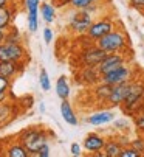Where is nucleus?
I'll return each instance as SVG.
<instances>
[{"label": "nucleus", "instance_id": "14", "mask_svg": "<svg viewBox=\"0 0 144 157\" xmlns=\"http://www.w3.org/2000/svg\"><path fill=\"white\" fill-rule=\"evenodd\" d=\"M27 62H16V61H0V75L8 78V79H14L16 76H19L23 70H25Z\"/></svg>", "mask_w": 144, "mask_h": 157}, {"label": "nucleus", "instance_id": "23", "mask_svg": "<svg viewBox=\"0 0 144 157\" xmlns=\"http://www.w3.org/2000/svg\"><path fill=\"white\" fill-rule=\"evenodd\" d=\"M39 84L42 87L43 92H50L51 90V81H50V76H48V72L45 69H40V73H39Z\"/></svg>", "mask_w": 144, "mask_h": 157}, {"label": "nucleus", "instance_id": "28", "mask_svg": "<svg viewBox=\"0 0 144 157\" xmlns=\"http://www.w3.org/2000/svg\"><path fill=\"white\" fill-rule=\"evenodd\" d=\"M40 2H42V0H23V3H25V10L30 14H39Z\"/></svg>", "mask_w": 144, "mask_h": 157}, {"label": "nucleus", "instance_id": "22", "mask_svg": "<svg viewBox=\"0 0 144 157\" xmlns=\"http://www.w3.org/2000/svg\"><path fill=\"white\" fill-rule=\"evenodd\" d=\"M5 154H6L8 157H30V152L27 151V148L23 146L17 139H16V142H13L9 146H6Z\"/></svg>", "mask_w": 144, "mask_h": 157}, {"label": "nucleus", "instance_id": "18", "mask_svg": "<svg viewBox=\"0 0 144 157\" xmlns=\"http://www.w3.org/2000/svg\"><path fill=\"white\" fill-rule=\"evenodd\" d=\"M61 115H62L64 121L68 123L70 126H76V124L79 123L76 112H75L73 106L70 104L68 100H62V103H61Z\"/></svg>", "mask_w": 144, "mask_h": 157}, {"label": "nucleus", "instance_id": "38", "mask_svg": "<svg viewBox=\"0 0 144 157\" xmlns=\"http://www.w3.org/2000/svg\"><path fill=\"white\" fill-rule=\"evenodd\" d=\"M56 8H65L70 5V0H50Z\"/></svg>", "mask_w": 144, "mask_h": 157}, {"label": "nucleus", "instance_id": "24", "mask_svg": "<svg viewBox=\"0 0 144 157\" xmlns=\"http://www.w3.org/2000/svg\"><path fill=\"white\" fill-rule=\"evenodd\" d=\"M5 40H11V42H22L23 40V36H22V33L16 28V27H9L8 30H6V37H5Z\"/></svg>", "mask_w": 144, "mask_h": 157}, {"label": "nucleus", "instance_id": "42", "mask_svg": "<svg viewBox=\"0 0 144 157\" xmlns=\"http://www.w3.org/2000/svg\"><path fill=\"white\" fill-rule=\"evenodd\" d=\"M39 112H40V114H43V112H45V104L43 103H39Z\"/></svg>", "mask_w": 144, "mask_h": 157}, {"label": "nucleus", "instance_id": "11", "mask_svg": "<svg viewBox=\"0 0 144 157\" xmlns=\"http://www.w3.org/2000/svg\"><path fill=\"white\" fill-rule=\"evenodd\" d=\"M129 87H130V81L119 82V84L112 86V92H110L105 104L109 107H119V106L124 103V100H126V97L129 94Z\"/></svg>", "mask_w": 144, "mask_h": 157}, {"label": "nucleus", "instance_id": "7", "mask_svg": "<svg viewBox=\"0 0 144 157\" xmlns=\"http://www.w3.org/2000/svg\"><path fill=\"white\" fill-rule=\"evenodd\" d=\"M135 67L129 62H126L124 65L118 67V69L109 72V73H104L101 75V81L102 82H107L110 86H115V84H119V82H126V81H132L133 78H136V73H135Z\"/></svg>", "mask_w": 144, "mask_h": 157}, {"label": "nucleus", "instance_id": "43", "mask_svg": "<svg viewBox=\"0 0 144 157\" xmlns=\"http://www.w3.org/2000/svg\"><path fill=\"white\" fill-rule=\"evenodd\" d=\"M13 2H14V3H17V2H19V0H13Z\"/></svg>", "mask_w": 144, "mask_h": 157}, {"label": "nucleus", "instance_id": "16", "mask_svg": "<svg viewBox=\"0 0 144 157\" xmlns=\"http://www.w3.org/2000/svg\"><path fill=\"white\" fill-rule=\"evenodd\" d=\"M16 14H17L16 3L0 8V30H8L13 25V20H14Z\"/></svg>", "mask_w": 144, "mask_h": 157}, {"label": "nucleus", "instance_id": "9", "mask_svg": "<svg viewBox=\"0 0 144 157\" xmlns=\"http://www.w3.org/2000/svg\"><path fill=\"white\" fill-rule=\"evenodd\" d=\"M126 62H129L127 53H107L102 58V61L98 64V70L101 75H104V73H109V72L118 69V67L124 65Z\"/></svg>", "mask_w": 144, "mask_h": 157}, {"label": "nucleus", "instance_id": "35", "mask_svg": "<svg viewBox=\"0 0 144 157\" xmlns=\"http://www.w3.org/2000/svg\"><path fill=\"white\" fill-rule=\"evenodd\" d=\"M70 152H71V155L73 157H81L82 155V145H79V143H71V146H70Z\"/></svg>", "mask_w": 144, "mask_h": 157}, {"label": "nucleus", "instance_id": "4", "mask_svg": "<svg viewBox=\"0 0 144 157\" xmlns=\"http://www.w3.org/2000/svg\"><path fill=\"white\" fill-rule=\"evenodd\" d=\"M93 20H94V16L91 13H88L87 10H75L68 16L67 27L76 36H85V33L90 28Z\"/></svg>", "mask_w": 144, "mask_h": 157}, {"label": "nucleus", "instance_id": "34", "mask_svg": "<svg viewBox=\"0 0 144 157\" xmlns=\"http://www.w3.org/2000/svg\"><path fill=\"white\" fill-rule=\"evenodd\" d=\"M36 155H37V157H50V155H51V146H50V143L43 145V146L36 152Z\"/></svg>", "mask_w": 144, "mask_h": 157}, {"label": "nucleus", "instance_id": "44", "mask_svg": "<svg viewBox=\"0 0 144 157\" xmlns=\"http://www.w3.org/2000/svg\"><path fill=\"white\" fill-rule=\"evenodd\" d=\"M141 14H142V17H144V11H142V13H141Z\"/></svg>", "mask_w": 144, "mask_h": 157}, {"label": "nucleus", "instance_id": "15", "mask_svg": "<svg viewBox=\"0 0 144 157\" xmlns=\"http://www.w3.org/2000/svg\"><path fill=\"white\" fill-rule=\"evenodd\" d=\"M115 120V112L110 109H102V110H96L88 117H85V121L93 126H104L109 124Z\"/></svg>", "mask_w": 144, "mask_h": 157}, {"label": "nucleus", "instance_id": "8", "mask_svg": "<svg viewBox=\"0 0 144 157\" xmlns=\"http://www.w3.org/2000/svg\"><path fill=\"white\" fill-rule=\"evenodd\" d=\"M107 53L104 50H101L94 42H91L90 45H87L85 48H82L78 55V62L79 67H98V64L102 61V58Z\"/></svg>", "mask_w": 144, "mask_h": 157}, {"label": "nucleus", "instance_id": "5", "mask_svg": "<svg viewBox=\"0 0 144 157\" xmlns=\"http://www.w3.org/2000/svg\"><path fill=\"white\" fill-rule=\"evenodd\" d=\"M28 50L22 42L3 40L0 44V61H16V62H28Z\"/></svg>", "mask_w": 144, "mask_h": 157}, {"label": "nucleus", "instance_id": "26", "mask_svg": "<svg viewBox=\"0 0 144 157\" xmlns=\"http://www.w3.org/2000/svg\"><path fill=\"white\" fill-rule=\"evenodd\" d=\"M133 124H135V131L144 136V109L133 117Z\"/></svg>", "mask_w": 144, "mask_h": 157}, {"label": "nucleus", "instance_id": "2", "mask_svg": "<svg viewBox=\"0 0 144 157\" xmlns=\"http://www.w3.org/2000/svg\"><path fill=\"white\" fill-rule=\"evenodd\" d=\"M119 107L129 117H135L138 112L144 109V78L136 76L130 81L129 94Z\"/></svg>", "mask_w": 144, "mask_h": 157}, {"label": "nucleus", "instance_id": "19", "mask_svg": "<svg viewBox=\"0 0 144 157\" xmlns=\"http://www.w3.org/2000/svg\"><path fill=\"white\" fill-rule=\"evenodd\" d=\"M112 92V86L107 84V82H102L99 81L98 84H94L93 86V90H91V95L94 97L96 101H99V103H105L109 95Z\"/></svg>", "mask_w": 144, "mask_h": 157}, {"label": "nucleus", "instance_id": "25", "mask_svg": "<svg viewBox=\"0 0 144 157\" xmlns=\"http://www.w3.org/2000/svg\"><path fill=\"white\" fill-rule=\"evenodd\" d=\"M27 25L30 33H36L39 30V14H30L27 16Z\"/></svg>", "mask_w": 144, "mask_h": 157}, {"label": "nucleus", "instance_id": "32", "mask_svg": "<svg viewBox=\"0 0 144 157\" xmlns=\"http://www.w3.org/2000/svg\"><path fill=\"white\" fill-rule=\"evenodd\" d=\"M23 110L25 109H31L33 106H34V98L31 97V95H25V97H22L20 100H19V103H17Z\"/></svg>", "mask_w": 144, "mask_h": 157}, {"label": "nucleus", "instance_id": "36", "mask_svg": "<svg viewBox=\"0 0 144 157\" xmlns=\"http://www.w3.org/2000/svg\"><path fill=\"white\" fill-rule=\"evenodd\" d=\"M43 40H45L46 45L53 42V30H51L50 27H48V25L43 28Z\"/></svg>", "mask_w": 144, "mask_h": 157}, {"label": "nucleus", "instance_id": "29", "mask_svg": "<svg viewBox=\"0 0 144 157\" xmlns=\"http://www.w3.org/2000/svg\"><path fill=\"white\" fill-rule=\"evenodd\" d=\"M91 5V0H70V8L71 10H87Z\"/></svg>", "mask_w": 144, "mask_h": 157}, {"label": "nucleus", "instance_id": "40", "mask_svg": "<svg viewBox=\"0 0 144 157\" xmlns=\"http://www.w3.org/2000/svg\"><path fill=\"white\" fill-rule=\"evenodd\" d=\"M6 37V30H0V44H2Z\"/></svg>", "mask_w": 144, "mask_h": 157}, {"label": "nucleus", "instance_id": "13", "mask_svg": "<svg viewBox=\"0 0 144 157\" xmlns=\"http://www.w3.org/2000/svg\"><path fill=\"white\" fill-rule=\"evenodd\" d=\"M78 82L82 86H94L101 81V73L98 67H79V72L76 73Z\"/></svg>", "mask_w": 144, "mask_h": 157}, {"label": "nucleus", "instance_id": "20", "mask_svg": "<svg viewBox=\"0 0 144 157\" xmlns=\"http://www.w3.org/2000/svg\"><path fill=\"white\" fill-rule=\"evenodd\" d=\"M123 148H124V146L118 142L116 137H110V139L105 140V145H104L102 152H104L105 157H119Z\"/></svg>", "mask_w": 144, "mask_h": 157}, {"label": "nucleus", "instance_id": "10", "mask_svg": "<svg viewBox=\"0 0 144 157\" xmlns=\"http://www.w3.org/2000/svg\"><path fill=\"white\" fill-rule=\"evenodd\" d=\"M20 112H22V107L17 103H13L8 100L0 103V129H3L9 123H13Z\"/></svg>", "mask_w": 144, "mask_h": 157}, {"label": "nucleus", "instance_id": "17", "mask_svg": "<svg viewBox=\"0 0 144 157\" xmlns=\"http://www.w3.org/2000/svg\"><path fill=\"white\" fill-rule=\"evenodd\" d=\"M39 14L43 19L45 24L50 25L56 20V6L51 2H48V0H42L40 6H39Z\"/></svg>", "mask_w": 144, "mask_h": 157}, {"label": "nucleus", "instance_id": "30", "mask_svg": "<svg viewBox=\"0 0 144 157\" xmlns=\"http://www.w3.org/2000/svg\"><path fill=\"white\" fill-rule=\"evenodd\" d=\"M129 145H130L132 148H135L136 151H139V152L144 155V136H142V134H138V137L133 139V140H130Z\"/></svg>", "mask_w": 144, "mask_h": 157}, {"label": "nucleus", "instance_id": "3", "mask_svg": "<svg viewBox=\"0 0 144 157\" xmlns=\"http://www.w3.org/2000/svg\"><path fill=\"white\" fill-rule=\"evenodd\" d=\"M94 44L105 53H126L130 47V39L127 33L123 30V27H116L110 33L98 39Z\"/></svg>", "mask_w": 144, "mask_h": 157}, {"label": "nucleus", "instance_id": "37", "mask_svg": "<svg viewBox=\"0 0 144 157\" xmlns=\"http://www.w3.org/2000/svg\"><path fill=\"white\" fill-rule=\"evenodd\" d=\"M129 5L139 13L144 11V0H129Z\"/></svg>", "mask_w": 144, "mask_h": 157}, {"label": "nucleus", "instance_id": "41", "mask_svg": "<svg viewBox=\"0 0 144 157\" xmlns=\"http://www.w3.org/2000/svg\"><path fill=\"white\" fill-rule=\"evenodd\" d=\"M107 2H109V0H91V3H99V5H104Z\"/></svg>", "mask_w": 144, "mask_h": 157}, {"label": "nucleus", "instance_id": "12", "mask_svg": "<svg viewBox=\"0 0 144 157\" xmlns=\"http://www.w3.org/2000/svg\"><path fill=\"white\" fill-rule=\"evenodd\" d=\"M105 137L102 134H98V132H90L85 136V139L82 140V148L87 151V152H91V154H98L104 149V145H105Z\"/></svg>", "mask_w": 144, "mask_h": 157}, {"label": "nucleus", "instance_id": "31", "mask_svg": "<svg viewBox=\"0 0 144 157\" xmlns=\"http://www.w3.org/2000/svg\"><path fill=\"white\" fill-rule=\"evenodd\" d=\"M141 155H142V154H141L139 151H136L135 148H132L130 145L124 146L123 151H121V154H119V157H141Z\"/></svg>", "mask_w": 144, "mask_h": 157}, {"label": "nucleus", "instance_id": "27", "mask_svg": "<svg viewBox=\"0 0 144 157\" xmlns=\"http://www.w3.org/2000/svg\"><path fill=\"white\" fill-rule=\"evenodd\" d=\"M112 123H113L115 131H118V132H126V134L129 132L130 123H129V120H127V118H118V120H113Z\"/></svg>", "mask_w": 144, "mask_h": 157}, {"label": "nucleus", "instance_id": "33", "mask_svg": "<svg viewBox=\"0 0 144 157\" xmlns=\"http://www.w3.org/2000/svg\"><path fill=\"white\" fill-rule=\"evenodd\" d=\"M11 90V79L0 75V92H9Z\"/></svg>", "mask_w": 144, "mask_h": 157}, {"label": "nucleus", "instance_id": "21", "mask_svg": "<svg viewBox=\"0 0 144 157\" xmlns=\"http://www.w3.org/2000/svg\"><path fill=\"white\" fill-rule=\"evenodd\" d=\"M54 90H56V95L59 97L61 101L70 98V95H71V87H70V82H68L67 76H59V78L56 79Z\"/></svg>", "mask_w": 144, "mask_h": 157}, {"label": "nucleus", "instance_id": "39", "mask_svg": "<svg viewBox=\"0 0 144 157\" xmlns=\"http://www.w3.org/2000/svg\"><path fill=\"white\" fill-rule=\"evenodd\" d=\"M14 2L13 0H0V8H3V6H9V5H13Z\"/></svg>", "mask_w": 144, "mask_h": 157}, {"label": "nucleus", "instance_id": "6", "mask_svg": "<svg viewBox=\"0 0 144 157\" xmlns=\"http://www.w3.org/2000/svg\"><path fill=\"white\" fill-rule=\"evenodd\" d=\"M113 28H116V20L112 16H101L91 22L90 28L85 33V37L90 39L91 42H96L107 33H110Z\"/></svg>", "mask_w": 144, "mask_h": 157}, {"label": "nucleus", "instance_id": "1", "mask_svg": "<svg viewBox=\"0 0 144 157\" xmlns=\"http://www.w3.org/2000/svg\"><path fill=\"white\" fill-rule=\"evenodd\" d=\"M50 137H54L51 131L42 126H30L17 134V140L27 148L30 155H36V152L46 143H50Z\"/></svg>", "mask_w": 144, "mask_h": 157}]
</instances>
